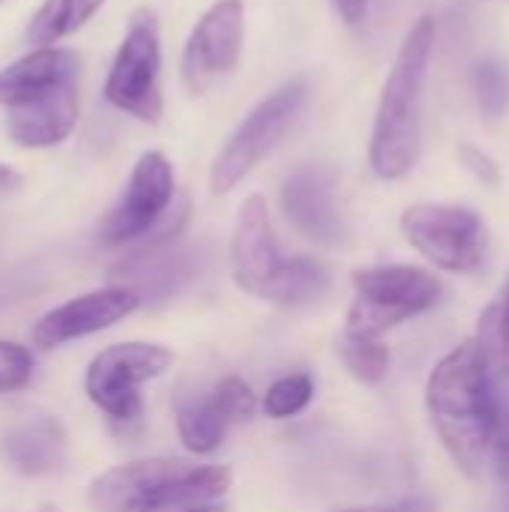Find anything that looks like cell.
<instances>
[{"instance_id":"cell-1","label":"cell","mask_w":509,"mask_h":512,"mask_svg":"<svg viewBox=\"0 0 509 512\" xmlns=\"http://www.w3.org/2000/svg\"><path fill=\"white\" fill-rule=\"evenodd\" d=\"M426 408L456 468L471 480H480L495 465V441L492 363L477 339L462 342L432 369Z\"/></svg>"},{"instance_id":"cell-2","label":"cell","mask_w":509,"mask_h":512,"mask_svg":"<svg viewBox=\"0 0 509 512\" xmlns=\"http://www.w3.org/2000/svg\"><path fill=\"white\" fill-rule=\"evenodd\" d=\"M81 57L72 48H33L0 69V105L6 132L18 147L45 150L63 144L81 111Z\"/></svg>"},{"instance_id":"cell-3","label":"cell","mask_w":509,"mask_h":512,"mask_svg":"<svg viewBox=\"0 0 509 512\" xmlns=\"http://www.w3.org/2000/svg\"><path fill=\"white\" fill-rule=\"evenodd\" d=\"M435 21L423 15L402 39L393 69L384 81L369 162L381 180H402L414 171L423 153V90L432 60Z\"/></svg>"},{"instance_id":"cell-4","label":"cell","mask_w":509,"mask_h":512,"mask_svg":"<svg viewBox=\"0 0 509 512\" xmlns=\"http://www.w3.org/2000/svg\"><path fill=\"white\" fill-rule=\"evenodd\" d=\"M231 486L228 468H192L177 459H138L99 474L87 489L93 512H168L216 504Z\"/></svg>"},{"instance_id":"cell-5","label":"cell","mask_w":509,"mask_h":512,"mask_svg":"<svg viewBox=\"0 0 509 512\" xmlns=\"http://www.w3.org/2000/svg\"><path fill=\"white\" fill-rule=\"evenodd\" d=\"M354 303L348 312V336L381 339L408 318L429 312L441 297V282L408 264L363 267L354 273Z\"/></svg>"},{"instance_id":"cell-6","label":"cell","mask_w":509,"mask_h":512,"mask_svg":"<svg viewBox=\"0 0 509 512\" xmlns=\"http://www.w3.org/2000/svg\"><path fill=\"white\" fill-rule=\"evenodd\" d=\"M174 354L150 342H120L93 357L84 375L87 399L117 426H132L141 420V387L165 375Z\"/></svg>"},{"instance_id":"cell-7","label":"cell","mask_w":509,"mask_h":512,"mask_svg":"<svg viewBox=\"0 0 509 512\" xmlns=\"http://www.w3.org/2000/svg\"><path fill=\"white\" fill-rule=\"evenodd\" d=\"M306 102L303 81H288L276 87L267 99H261L237 126V132L228 138L222 153L216 156L210 168V189L216 195H228L243 177H249L264 156L273 153V147L282 141V135L297 120L300 108Z\"/></svg>"},{"instance_id":"cell-8","label":"cell","mask_w":509,"mask_h":512,"mask_svg":"<svg viewBox=\"0 0 509 512\" xmlns=\"http://www.w3.org/2000/svg\"><path fill=\"white\" fill-rule=\"evenodd\" d=\"M162 42L159 21L150 9H138L129 18L126 36L114 54L111 72L105 78V99L144 123L162 117Z\"/></svg>"},{"instance_id":"cell-9","label":"cell","mask_w":509,"mask_h":512,"mask_svg":"<svg viewBox=\"0 0 509 512\" xmlns=\"http://www.w3.org/2000/svg\"><path fill=\"white\" fill-rule=\"evenodd\" d=\"M402 234L426 261L450 273H474L489 255V228L468 207L414 204L402 213Z\"/></svg>"},{"instance_id":"cell-10","label":"cell","mask_w":509,"mask_h":512,"mask_svg":"<svg viewBox=\"0 0 509 512\" xmlns=\"http://www.w3.org/2000/svg\"><path fill=\"white\" fill-rule=\"evenodd\" d=\"M174 201V168L159 150H147L138 156L123 195L102 219L99 237L108 246H126L153 234Z\"/></svg>"},{"instance_id":"cell-11","label":"cell","mask_w":509,"mask_h":512,"mask_svg":"<svg viewBox=\"0 0 509 512\" xmlns=\"http://www.w3.org/2000/svg\"><path fill=\"white\" fill-rule=\"evenodd\" d=\"M246 12L243 0H216L192 27L183 57L180 75L189 93L210 90L219 78H225L243 51Z\"/></svg>"},{"instance_id":"cell-12","label":"cell","mask_w":509,"mask_h":512,"mask_svg":"<svg viewBox=\"0 0 509 512\" xmlns=\"http://www.w3.org/2000/svg\"><path fill=\"white\" fill-rule=\"evenodd\" d=\"M138 306H141V297L123 285H108V288L72 297L36 321L33 342L45 351L69 345L75 339H84V336L114 327L117 321L132 315Z\"/></svg>"},{"instance_id":"cell-13","label":"cell","mask_w":509,"mask_h":512,"mask_svg":"<svg viewBox=\"0 0 509 512\" xmlns=\"http://www.w3.org/2000/svg\"><path fill=\"white\" fill-rule=\"evenodd\" d=\"M282 213L315 243L336 246L345 240V219L336 201L333 177L324 168L306 165L282 183Z\"/></svg>"},{"instance_id":"cell-14","label":"cell","mask_w":509,"mask_h":512,"mask_svg":"<svg viewBox=\"0 0 509 512\" xmlns=\"http://www.w3.org/2000/svg\"><path fill=\"white\" fill-rule=\"evenodd\" d=\"M282 261L285 258L279 255V246L273 237L267 201L261 195L246 198L237 216L234 240H231V273H234L237 288L261 297L270 279L279 273Z\"/></svg>"},{"instance_id":"cell-15","label":"cell","mask_w":509,"mask_h":512,"mask_svg":"<svg viewBox=\"0 0 509 512\" xmlns=\"http://www.w3.org/2000/svg\"><path fill=\"white\" fill-rule=\"evenodd\" d=\"M201 258L195 249L186 246H171L165 243H147L126 261L114 267V276L120 279L123 288H132L141 300L144 297H168L180 291L192 276H198Z\"/></svg>"},{"instance_id":"cell-16","label":"cell","mask_w":509,"mask_h":512,"mask_svg":"<svg viewBox=\"0 0 509 512\" xmlns=\"http://www.w3.org/2000/svg\"><path fill=\"white\" fill-rule=\"evenodd\" d=\"M3 456L18 474L45 477L63 465L66 432L51 414H30L3 435Z\"/></svg>"},{"instance_id":"cell-17","label":"cell","mask_w":509,"mask_h":512,"mask_svg":"<svg viewBox=\"0 0 509 512\" xmlns=\"http://www.w3.org/2000/svg\"><path fill=\"white\" fill-rule=\"evenodd\" d=\"M330 291V273L312 258H285L279 273L264 288V300L279 306H309Z\"/></svg>"},{"instance_id":"cell-18","label":"cell","mask_w":509,"mask_h":512,"mask_svg":"<svg viewBox=\"0 0 509 512\" xmlns=\"http://www.w3.org/2000/svg\"><path fill=\"white\" fill-rule=\"evenodd\" d=\"M228 426H231V420L213 393L198 396V399H186L177 405V435H180L183 447L198 453V456L213 453L222 444Z\"/></svg>"},{"instance_id":"cell-19","label":"cell","mask_w":509,"mask_h":512,"mask_svg":"<svg viewBox=\"0 0 509 512\" xmlns=\"http://www.w3.org/2000/svg\"><path fill=\"white\" fill-rule=\"evenodd\" d=\"M105 0H42V6L33 12L27 24V42L36 48L54 45L75 30H81L102 6Z\"/></svg>"},{"instance_id":"cell-20","label":"cell","mask_w":509,"mask_h":512,"mask_svg":"<svg viewBox=\"0 0 509 512\" xmlns=\"http://www.w3.org/2000/svg\"><path fill=\"white\" fill-rule=\"evenodd\" d=\"M339 354L348 366V372L363 384H381L390 366V348L381 339H363V336H342Z\"/></svg>"},{"instance_id":"cell-21","label":"cell","mask_w":509,"mask_h":512,"mask_svg":"<svg viewBox=\"0 0 509 512\" xmlns=\"http://www.w3.org/2000/svg\"><path fill=\"white\" fill-rule=\"evenodd\" d=\"M477 342L492 366H509V276L501 285V294L480 315Z\"/></svg>"},{"instance_id":"cell-22","label":"cell","mask_w":509,"mask_h":512,"mask_svg":"<svg viewBox=\"0 0 509 512\" xmlns=\"http://www.w3.org/2000/svg\"><path fill=\"white\" fill-rule=\"evenodd\" d=\"M471 87H474V96H477L480 111L489 120L504 117V111L509 108V69L501 60H492V57L489 60H480L474 66Z\"/></svg>"},{"instance_id":"cell-23","label":"cell","mask_w":509,"mask_h":512,"mask_svg":"<svg viewBox=\"0 0 509 512\" xmlns=\"http://www.w3.org/2000/svg\"><path fill=\"white\" fill-rule=\"evenodd\" d=\"M315 384L309 375L297 372V375H285L276 384H270L267 396H264V414L273 420H288L297 417L309 402H312Z\"/></svg>"},{"instance_id":"cell-24","label":"cell","mask_w":509,"mask_h":512,"mask_svg":"<svg viewBox=\"0 0 509 512\" xmlns=\"http://www.w3.org/2000/svg\"><path fill=\"white\" fill-rule=\"evenodd\" d=\"M492 441L495 465L509 477V366H492Z\"/></svg>"},{"instance_id":"cell-25","label":"cell","mask_w":509,"mask_h":512,"mask_svg":"<svg viewBox=\"0 0 509 512\" xmlns=\"http://www.w3.org/2000/svg\"><path fill=\"white\" fill-rule=\"evenodd\" d=\"M213 396H216V402L222 405V411L228 414L231 423L252 420L255 411H258V399H255V393H252V387H249L243 378H237V375L222 378V381L213 387Z\"/></svg>"},{"instance_id":"cell-26","label":"cell","mask_w":509,"mask_h":512,"mask_svg":"<svg viewBox=\"0 0 509 512\" xmlns=\"http://www.w3.org/2000/svg\"><path fill=\"white\" fill-rule=\"evenodd\" d=\"M33 378V354L9 339H0V396L21 390Z\"/></svg>"},{"instance_id":"cell-27","label":"cell","mask_w":509,"mask_h":512,"mask_svg":"<svg viewBox=\"0 0 509 512\" xmlns=\"http://www.w3.org/2000/svg\"><path fill=\"white\" fill-rule=\"evenodd\" d=\"M459 156H462V162H465V168L477 177V180H483V183H498V165L483 153V150H477V147H471V144H462L459 147Z\"/></svg>"},{"instance_id":"cell-28","label":"cell","mask_w":509,"mask_h":512,"mask_svg":"<svg viewBox=\"0 0 509 512\" xmlns=\"http://www.w3.org/2000/svg\"><path fill=\"white\" fill-rule=\"evenodd\" d=\"M330 3L339 12V18L351 27L360 24L366 18V9H369V0H330Z\"/></svg>"},{"instance_id":"cell-29","label":"cell","mask_w":509,"mask_h":512,"mask_svg":"<svg viewBox=\"0 0 509 512\" xmlns=\"http://www.w3.org/2000/svg\"><path fill=\"white\" fill-rule=\"evenodd\" d=\"M15 186H18V174L0 162V192H9V189H15Z\"/></svg>"},{"instance_id":"cell-30","label":"cell","mask_w":509,"mask_h":512,"mask_svg":"<svg viewBox=\"0 0 509 512\" xmlns=\"http://www.w3.org/2000/svg\"><path fill=\"white\" fill-rule=\"evenodd\" d=\"M378 512H432L429 507V501H405L402 507H396V510H378Z\"/></svg>"},{"instance_id":"cell-31","label":"cell","mask_w":509,"mask_h":512,"mask_svg":"<svg viewBox=\"0 0 509 512\" xmlns=\"http://www.w3.org/2000/svg\"><path fill=\"white\" fill-rule=\"evenodd\" d=\"M180 512H225V507L222 504H201V507H189V510Z\"/></svg>"},{"instance_id":"cell-32","label":"cell","mask_w":509,"mask_h":512,"mask_svg":"<svg viewBox=\"0 0 509 512\" xmlns=\"http://www.w3.org/2000/svg\"><path fill=\"white\" fill-rule=\"evenodd\" d=\"M39 512H60V510H57L54 504H42V507H39Z\"/></svg>"}]
</instances>
